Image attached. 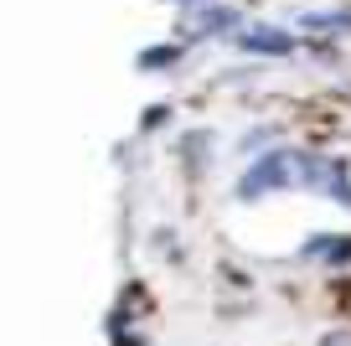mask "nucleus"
I'll return each instance as SVG.
<instances>
[{"instance_id":"nucleus-1","label":"nucleus","mask_w":351,"mask_h":346,"mask_svg":"<svg viewBox=\"0 0 351 346\" xmlns=\"http://www.w3.org/2000/svg\"><path fill=\"white\" fill-rule=\"evenodd\" d=\"M285 186H300V155L295 150H269V155H258V161H248V171L238 176L243 202H258V196L285 192Z\"/></svg>"},{"instance_id":"nucleus-2","label":"nucleus","mask_w":351,"mask_h":346,"mask_svg":"<svg viewBox=\"0 0 351 346\" xmlns=\"http://www.w3.org/2000/svg\"><path fill=\"white\" fill-rule=\"evenodd\" d=\"M295 47L300 42L289 32H279V26H243L238 32V52H248V57H289Z\"/></svg>"},{"instance_id":"nucleus-3","label":"nucleus","mask_w":351,"mask_h":346,"mask_svg":"<svg viewBox=\"0 0 351 346\" xmlns=\"http://www.w3.org/2000/svg\"><path fill=\"white\" fill-rule=\"evenodd\" d=\"M305 259H330V264H346V259H351V238H310V243H305Z\"/></svg>"},{"instance_id":"nucleus-4","label":"nucleus","mask_w":351,"mask_h":346,"mask_svg":"<svg viewBox=\"0 0 351 346\" xmlns=\"http://www.w3.org/2000/svg\"><path fill=\"white\" fill-rule=\"evenodd\" d=\"M232 21H238V16H232V11H228V5H217V0H212L207 11H202V21H197V32H207V36H212V32H228V26H232Z\"/></svg>"},{"instance_id":"nucleus-5","label":"nucleus","mask_w":351,"mask_h":346,"mask_svg":"<svg viewBox=\"0 0 351 346\" xmlns=\"http://www.w3.org/2000/svg\"><path fill=\"white\" fill-rule=\"evenodd\" d=\"M176 57H181V47H155V52H140V67L155 73V67H171Z\"/></svg>"},{"instance_id":"nucleus-6","label":"nucleus","mask_w":351,"mask_h":346,"mask_svg":"<svg viewBox=\"0 0 351 346\" xmlns=\"http://www.w3.org/2000/svg\"><path fill=\"white\" fill-rule=\"evenodd\" d=\"M305 26H315V32H351V16H346V11H336V16L320 11V16H310Z\"/></svg>"},{"instance_id":"nucleus-7","label":"nucleus","mask_w":351,"mask_h":346,"mask_svg":"<svg viewBox=\"0 0 351 346\" xmlns=\"http://www.w3.org/2000/svg\"><path fill=\"white\" fill-rule=\"evenodd\" d=\"M176 5H212V0H176Z\"/></svg>"}]
</instances>
